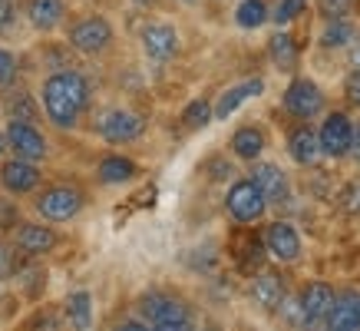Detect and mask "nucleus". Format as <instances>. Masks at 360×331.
I'll use <instances>...</instances> for the list:
<instances>
[{
	"label": "nucleus",
	"instance_id": "7c9ffc66",
	"mask_svg": "<svg viewBox=\"0 0 360 331\" xmlns=\"http://www.w3.org/2000/svg\"><path fill=\"white\" fill-rule=\"evenodd\" d=\"M13 80H17V56L0 44V87H13Z\"/></svg>",
	"mask_w": 360,
	"mask_h": 331
},
{
	"label": "nucleus",
	"instance_id": "58836bf2",
	"mask_svg": "<svg viewBox=\"0 0 360 331\" xmlns=\"http://www.w3.org/2000/svg\"><path fill=\"white\" fill-rule=\"evenodd\" d=\"M116 331H149V328H146L142 321H122V325H120Z\"/></svg>",
	"mask_w": 360,
	"mask_h": 331
},
{
	"label": "nucleus",
	"instance_id": "4468645a",
	"mask_svg": "<svg viewBox=\"0 0 360 331\" xmlns=\"http://www.w3.org/2000/svg\"><path fill=\"white\" fill-rule=\"evenodd\" d=\"M251 182L262 189L264 202L271 206V202H288V196H291V182H288V173H284L281 166L274 163H258L255 169H251Z\"/></svg>",
	"mask_w": 360,
	"mask_h": 331
},
{
	"label": "nucleus",
	"instance_id": "6ab92c4d",
	"mask_svg": "<svg viewBox=\"0 0 360 331\" xmlns=\"http://www.w3.org/2000/svg\"><path fill=\"white\" fill-rule=\"evenodd\" d=\"M231 156L235 159H241V163H255L258 156L268 149V136H264L262 126H238L235 130V136H231Z\"/></svg>",
	"mask_w": 360,
	"mask_h": 331
},
{
	"label": "nucleus",
	"instance_id": "dca6fc26",
	"mask_svg": "<svg viewBox=\"0 0 360 331\" xmlns=\"http://www.w3.org/2000/svg\"><path fill=\"white\" fill-rule=\"evenodd\" d=\"M23 13H27V23L37 33H53L66 20V4L63 0H27Z\"/></svg>",
	"mask_w": 360,
	"mask_h": 331
},
{
	"label": "nucleus",
	"instance_id": "37998d69",
	"mask_svg": "<svg viewBox=\"0 0 360 331\" xmlns=\"http://www.w3.org/2000/svg\"><path fill=\"white\" fill-rule=\"evenodd\" d=\"M182 4H198V0H182Z\"/></svg>",
	"mask_w": 360,
	"mask_h": 331
},
{
	"label": "nucleus",
	"instance_id": "a878e982",
	"mask_svg": "<svg viewBox=\"0 0 360 331\" xmlns=\"http://www.w3.org/2000/svg\"><path fill=\"white\" fill-rule=\"evenodd\" d=\"M268 54H271V60L278 66H284V70H291V66L297 63V44L291 33H274L271 44H268Z\"/></svg>",
	"mask_w": 360,
	"mask_h": 331
},
{
	"label": "nucleus",
	"instance_id": "f257e3e1",
	"mask_svg": "<svg viewBox=\"0 0 360 331\" xmlns=\"http://www.w3.org/2000/svg\"><path fill=\"white\" fill-rule=\"evenodd\" d=\"M40 106L56 130H77L89 106V80L79 70H53L40 87Z\"/></svg>",
	"mask_w": 360,
	"mask_h": 331
},
{
	"label": "nucleus",
	"instance_id": "412c9836",
	"mask_svg": "<svg viewBox=\"0 0 360 331\" xmlns=\"http://www.w3.org/2000/svg\"><path fill=\"white\" fill-rule=\"evenodd\" d=\"M288 156L295 159L297 166H314L317 156H321V146H317V130H311V126H297V130H291V136H288Z\"/></svg>",
	"mask_w": 360,
	"mask_h": 331
},
{
	"label": "nucleus",
	"instance_id": "f704fd0d",
	"mask_svg": "<svg viewBox=\"0 0 360 331\" xmlns=\"http://www.w3.org/2000/svg\"><path fill=\"white\" fill-rule=\"evenodd\" d=\"M33 331H60V315L53 308H44L33 318Z\"/></svg>",
	"mask_w": 360,
	"mask_h": 331
},
{
	"label": "nucleus",
	"instance_id": "4c0bfd02",
	"mask_svg": "<svg viewBox=\"0 0 360 331\" xmlns=\"http://www.w3.org/2000/svg\"><path fill=\"white\" fill-rule=\"evenodd\" d=\"M350 153L360 156V123H354V139H350Z\"/></svg>",
	"mask_w": 360,
	"mask_h": 331
},
{
	"label": "nucleus",
	"instance_id": "cd10ccee",
	"mask_svg": "<svg viewBox=\"0 0 360 331\" xmlns=\"http://www.w3.org/2000/svg\"><path fill=\"white\" fill-rule=\"evenodd\" d=\"M307 0H278V7H274V23L278 27H288L291 20H297L301 13H304Z\"/></svg>",
	"mask_w": 360,
	"mask_h": 331
},
{
	"label": "nucleus",
	"instance_id": "c85d7f7f",
	"mask_svg": "<svg viewBox=\"0 0 360 331\" xmlns=\"http://www.w3.org/2000/svg\"><path fill=\"white\" fill-rule=\"evenodd\" d=\"M357 0H317V11L324 20H340V17H350Z\"/></svg>",
	"mask_w": 360,
	"mask_h": 331
},
{
	"label": "nucleus",
	"instance_id": "f3484780",
	"mask_svg": "<svg viewBox=\"0 0 360 331\" xmlns=\"http://www.w3.org/2000/svg\"><path fill=\"white\" fill-rule=\"evenodd\" d=\"M328 331H360V295L340 292L334 295V305L328 311Z\"/></svg>",
	"mask_w": 360,
	"mask_h": 331
},
{
	"label": "nucleus",
	"instance_id": "9d476101",
	"mask_svg": "<svg viewBox=\"0 0 360 331\" xmlns=\"http://www.w3.org/2000/svg\"><path fill=\"white\" fill-rule=\"evenodd\" d=\"M139 40H142L146 56H149V60H155V63H169V60H175V56H179V50H182L179 30H175L172 23H165V20L146 23Z\"/></svg>",
	"mask_w": 360,
	"mask_h": 331
},
{
	"label": "nucleus",
	"instance_id": "ddd939ff",
	"mask_svg": "<svg viewBox=\"0 0 360 331\" xmlns=\"http://www.w3.org/2000/svg\"><path fill=\"white\" fill-rule=\"evenodd\" d=\"M297 305H301V315H304V328H317L321 321L328 318L330 305H334V288L328 282H311L301 292Z\"/></svg>",
	"mask_w": 360,
	"mask_h": 331
},
{
	"label": "nucleus",
	"instance_id": "423d86ee",
	"mask_svg": "<svg viewBox=\"0 0 360 331\" xmlns=\"http://www.w3.org/2000/svg\"><path fill=\"white\" fill-rule=\"evenodd\" d=\"M83 206H86V196H83L77 186H50L37 199V212H40L46 222L77 219L79 212H83Z\"/></svg>",
	"mask_w": 360,
	"mask_h": 331
},
{
	"label": "nucleus",
	"instance_id": "39448f33",
	"mask_svg": "<svg viewBox=\"0 0 360 331\" xmlns=\"http://www.w3.org/2000/svg\"><path fill=\"white\" fill-rule=\"evenodd\" d=\"M4 139H7V149H11L17 159H27V163L40 166L46 159V153H50L46 136L37 130V123H30V120H11Z\"/></svg>",
	"mask_w": 360,
	"mask_h": 331
},
{
	"label": "nucleus",
	"instance_id": "ea45409f",
	"mask_svg": "<svg viewBox=\"0 0 360 331\" xmlns=\"http://www.w3.org/2000/svg\"><path fill=\"white\" fill-rule=\"evenodd\" d=\"M350 44H354V63L360 66V33H354V40H350Z\"/></svg>",
	"mask_w": 360,
	"mask_h": 331
},
{
	"label": "nucleus",
	"instance_id": "2f4dec72",
	"mask_svg": "<svg viewBox=\"0 0 360 331\" xmlns=\"http://www.w3.org/2000/svg\"><path fill=\"white\" fill-rule=\"evenodd\" d=\"M11 120H37V103H33V96H27V93H20L17 99H11Z\"/></svg>",
	"mask_w": 360,
	"mask_h": 331
},
{
	"label": "nucleus",
	"instance_id": "1a4fd4ad",
	"mask_svg": "<svg viewBox=\"0 0 360 331\" xmlns=\"http://www.w3.org/2000/svg\"><path fill=\"white\" fill-rule=\"evenodd\" d=\"M350 139H354V120L347 113H328L321 130H317V146L321 156L328 159H344L350 153Z\"/></svg>",
	"mask_w": 360,
	"mask_h": 331
},
{
	"label": "nucleus",
	"instance_id": "e433bc0d",
	"mask_svg": "<svg viewBox=\"0 0 360 331\" xmlns=\"http://www.w3.org/2000/svg\"><path fill=\"white\" fill-rule=\"evenodd\" d=\"M7 225H17V206L0 199V229H7Z\"/></svg>",
	"mask_w": 360,
	"mask_h": 331
},
{
	"label": "nucleus",
	"instance_id": "a211bd4d",
	"mask_svg": "<svg viewBox=\"0 0 360 331\" xmlns=\"http://www.w3.org/2000/svg\"><path fill=\"white\" fill-rule=\"evenodd\" d=\"M17 249L23 255H46L56 249V232L40 222H20L17 225Z\"/></svg>",
	"mask_w": 360,
	"mask_h": 331
},
{
	"label": "nucleus",
	"instance_id": "9b49d317",
	"mask_svg": "<svg viewBox=\"0 0 360 331\" xmlns=\"http://www.w3.org/2000/svg\"><path fill=\"white\" fill-rule=\"evenodd\" d=\"M44 182V173L37 163H27V159H7L0 166V186L7 189L11 196H30L33 189Z\"/></svg>",
	"mask_w": 360,
	"mask_h": 331
},
{
	"label": "nucleus",
	"instance_id": "4be33fe9",
	"mask_svg": "<svg viewBox=\"0 0 360 331\" xmlns=\"http://www.w3.org/2000/svg\"><path fill=\"white\" fill-rule=\"evenodd\" d=\"M251 298H255V305H262L264 311H274L284 301L281 275H274V272H262V275H255L251 278Z\"/></svg>",
	"mask_w": 360,
	"mask_h": 331
},
{
	"label": "nucleus",
	"instance_id": "7ed1b4c3",
	"mask_svg": "<svg viewBox=\"0 0 360 331\" xmlns=\"http://www.w3.org/2000/svg\"><path fill=\"white\" fill-rule=\"evenodd\" d=\"M112 23L103 13H86L70 27V46L83 56H99L112 46Z\"/></svg>",
	"mask_w": 360,
	"mask_h": 331
},
{
	"label": "nucleus",
	"instance_id": "aec40b11",
	"mask_svg": "<svg viewBox=\"0 0 360 331\" xmlns=\"http://www.w3.org/2000/svg\"><path fill=\"white\" fill-rule=\"evenodd\" d=\"M136 176H139V166L132 163L129 156H120V153L103 156L96 166V179L103 186H126V182H132Z\"/></svg>",
	"mask_w": 360,
	"mask_h": 331
},
{
	"label": "nucleus",
	"instance_id": "5701e85b",
	"mask_svg": "<svg viewBox=\"0 0 360 331\" xmlns=\"http://www.w3.org/2000/svg\"><path fill=\"white\" fill-rule=\"evenodd\" d=\"M66 318H70L73 331L93 328V298H89V292H73L66 298Z\"/></svg>",
	"mask_w": 360,
	"mask_h": 331
},
{
	"label": "nucleus",
	"instance_id": "6e6552de",
	"mask_svg": "<svg viewBox=\"0 0 360 331\" xmlns=\"http://www.w3.org/2000/svg\"><path fill=\"white\" fill-rule=\"evenodd\" d=\"M324 89L317 87L311 77H295L291 80V87L284 89V110L297 116L301 123L314 120L317 113H324Z\"/></svg>",
	"mask_w": 360,
	"mask_h": 331
},
{
	"label": "nucleus",
	"instance_id": "f8f14e48",
	"mask_svg": "<svg viewBox=\"0 0 360 331\" xmlns=\"http://www.w3.org/2000/svg\"><path fill=\"white\" fill-rule=\"evenodd\" d=\"M264 242V252L278 258V262H295L297 255H301V235L291 222H271L262 235Z\"/></svg>",
	"mask_w": 360,
	"mask_h": 331
},
{
	"label": "nucleus",
	"instance_id": "c756f323",
	"mask_svg": "<svg viewBox=\"0 0 360 331\" xmlns=\"http://www.w3.org/2000/svg\"><path fill=\"white\" fill-rule=\"evenodd\" d=\"M17 17H20V7L17 0H0V37L17 30Z\"/></svg>",
	"mask_w": 360,
	"mask_h": 331
},
{
	"label": "nucleus",
	"instance_id": "473e14b6",
	"mask_svg": "<svg viewBox=\"0 0 360 331\" xmlns=\"http://www.w3.org/2000/svg\"><path fill=\"white\" fill-rule=\"evenodd\" d=\"M262 255H264V242H262V239H255V242L241 245L238 252H235V258H238L241 265H258V262H262Z\"/></svg>",
	"mask_w": 360,
	"mask_h": 331
},
{
	"label": "nucleus",
	"instance_id": "a19ab883",
	"mask_svg": "<svg viewBox=\"0 0 360 331\" xmlns=\"http://www.w3.org/2000/svg\"><path fill=\"white\" fill-rule=\"evenodd\" d=\"M136 7H153V4H159V0H132Z\"/></svg>",
	"mask_w": 360,
	"mask_h": 331
},
{
	"label": "nucleus",
	"instance_id": "c03bdc74",
	"mask_svg": "<svg viewBox=\"0 0 360 331\" xmlns=\"http://www.w3.org/2000/svg\"><path fill=\"white\" fill-rule=\"evenodd\" d=\"M0 249H4V239H0Z\"/></svg>",
	"mask_w": 360,
	"mask_h": 331
},
{
	"label": "nucleus",
	"instance_id": "0eeeda50",
	"mask_svg": "<svg viewBox=\"0 0 360 331\" xmlns=\"http://www.w3.org/2000/svg\"><path fill=\"white\" fill-rule=\"evenodd\" d=\"M225 209L235 222L241 225H251V222H258L268 209V202H264L262 189L255 186L251 179H238V182H231L229 196H225Z\"/></svg>",
	"mask_w": 360,
	"mask_h": 331
},
{
	"label": "nucleus",
	"instance_id": "bb28decb",
	"mask_svg": "<svg viewBox=\"0 0 360 331\" xmlns=\"http://www.w3.org/2000/svg\"><path fill=\"white\" fill-rule=\"evenodd\" d=\"M212 120L215 116H212V103L208 99H192L186 110H182V126L186 130H205Z\"/></svg>",
	"mask_w": 360,
	"mask_h": 331
},
{
	"label": "nucleus",
	"instance_id": "b1692460",
	"mask_svg": "<svg viewBox=\"0 0 360 331\" xmlns=\"http://www.w3.org/2000/svg\"><path fill=\"white\" fill-rule=\"evenodd\" d=\"M235 23L241 30H258L268 23V4L264 0H238L235 7Z\"/></svg>",
	"mask_w": 360,
	"mask_h": 331
},
{
	"label": "nucleus",
	"instance_id": "c9c22d12",
	"mask_svg": "<svg viewBox=\"0 0 360 331\" xmlns=\"http://www.w3.org/2000/svg\"><path fill=\"white\" fill-rule=\"evenodd\" d=\"M340 206H344L347 212H360V186H357V182L344 189V199H340Z\"/></svg>",
	"mask_w": 360,
	"mask_h": 331
},
{
	"label": "nucleus",
	"instance_id": "f03ea898",
	"mask_svg": "<svg viewBox=\"0 0 360 331\" xmlns=\"http://www.w3.org/2000/svg\"><path fill=\"white\" fill-rule=\"evenodd\" d=\"M139 311L153 321L149 331H195L192 311H188L186 301H179V298H172V295H162V292L142 295Z\"/></svg>",
	"mask_w": 360,
	"mask_h": 331
},
{
	"label": "nucleus",
	"instance_id": "2eb2a0df",
	"mask_svg": "<svg viewBox=\"0 0 360 331\" xmlns=\"http://www.w3.org/2000/svg\"><path fill=\"white\" fill-rule=\"evenodd\" d=\"M264 93V80H245V83H238V87L225 89L219 99H215V106H212V116L215 120H229V116H235V113L248 103V99H258Z\"/></svg>",
	"mask_w": 360,
	"mask_h": 331
},
{
	"label": "nucleus",
	"instance_id": "79ce46f5",
	"mask_svg": "<svg viewBox=\"0 0 360 331\" xmlns=\"http://www.w3.org/2000/svg\"><path fill=\"white\" fill-rule=\"evenodd\" d=\"M4 149H7V139H4V132H0V156H4Z\"/></svg>",
	"mask_w": 360,
	"mask_h": 331
},
{
	"label": "nucleus",
	"instance_id": "393cba45",
	"mask_svg": "<svg viewBox=\"0 0 360 331\" xmlns=\"http://www.w3.org/2000/svg\"><path fill=\"white\" fill-rule=\"evenodd\" d=\"M354 33H357V27H354L347 17H340V20H328V27H324V33H321V46H324V50H340V46H350Z\"/></svg>",
	"mask_w": 360,
	"mask_h": 331
},
{
	"label": "nucleus",
	"instance_id": "20e7f679",
	"mask_svg": "<svg viewBox=\"0 0 360 331\" xmlns=\"http://www.w3.org/2000/svg\"><path fill=\"white\" fill-rule=\"evenodd\" d=\"M96 132L110 146H126V143H136L142 132H146V120H142L136 110L112 106V110H106L96 120Z\"/></svg>",
	"mask_w": 360,
	"mask_h": 331
},
{
	"label": "nucleus",
	"instance_id": "72a5a7b5",
	"mask_svg": "<svg viewBox=\"0 0 360 331\" xmlns=\"http://www.w3.org/2000/svg\"><path fill=\"white\" fill-rule=\"evenodd\" d=\"M344 96L350 106H360V66H354V73H347L344 80Z\"/></svg>",
	"mask_w": 360,
	"mask_h": 331
}]
</instances>
